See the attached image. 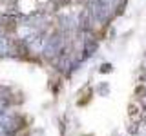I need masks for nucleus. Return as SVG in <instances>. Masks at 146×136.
<instances>
[{
	"label": "nucleus",
	"instance_id": "1",
	"mask_svg": "<svg viewBox=\"0 0 146 136\" xmlns=\"http://www.w3.org/2000/svg\"><path fill=\"white\" fill-rule=\"evenodd\" d=\"M143 111L144 109L139 105L137 102H133V103H130V118L131 120H135V122H139L141 118H143Z\"/></svg>",
	"mask_w": 146,
	"mask_h": 136
}]
</instances>
